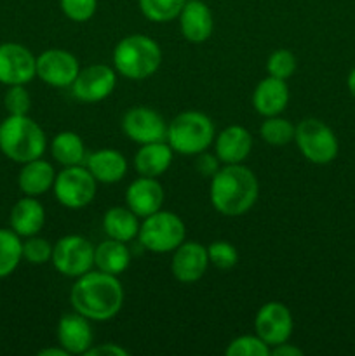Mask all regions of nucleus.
<instances>
[{
	"instance_id": "nucleus-1",
	"label": "nucleus",
	"mask_w": 355,
	"mask_h": 356,
	"mask_svg": "<svg viewBox=\"0 0 355 356\" xmlns=\"http://www.w3.org/2000/svg\"><path fill=\"white\" fill-rule=\"evenodd\" d=\"M70 301L73 312L80 313L90 322H106L117 316L122 309L124 287L115 275L90 270L75 278Z\"/></svg>"
},
{
	"instance_id": "nucleus-2",
	"label": "nucleus",
	"mask_w": 355,
	"mask_h": 356,
	"mask_svg": "<svg viewBox=\"0 0 355 356\" xmlns=\"http://www.w3.org/2000/svg\"><path fill=\"white\" fill-rule=\"evenodd\" d=\"M260 195V183L251 169L242 163H228L219 167L211 177L209 198L219 214L237 218L254 207Z\"/></svg>"
},
{
	"instance_id": "nucleus-3",
	"label": "nucleus",
	"mask_w": 355,
	"mask_h": 356,
	"mask_svg": "<svg viewBox=\"0 0 355 356\" xmlns=\"http://www.w3.org/2000/svg\"><path fill=\"white\" fill-rule=\"evenodd\" d=\"M47 148L45 132L28 115H9L0 122V152L16 163L42 159Z\"/></svg>"
},
{
	"instance_id": "nucleus-4",
	"label": "nucleus",
	"mask_w": 355,
	"mask_h": 356,
	"mask_svg": "<svg viewBox=\"0 0 355 356\" xmlns=\"http://www.w3.org/2000/svg\"><path fill=\"white\" fill-rule=\"evenodd\" d=\"M162 65V49L143 33L127 35L113 49V68L127 80H145Z\"/></svg>"
},
{
	"instance_id": "nucleus-5",
	"label": "nucleus",
	"mask_w": 355,
	"mask_h": 356,
	"mask_svg": "<svg viewBox=\"0 0 355 356\" xmlns=\"http://www.w3.org/2000/svg\"><path fill=\"white\" fill-rule=\"evenodd\" d=\"M214 124L202 111H183L167 124L166 141L180 155H198L214 143Z\"/></svg>"
},
{
	"instance_id": "nucleus-6",
	"label": "nucleus",
	"mask_w": 355,
	"mask_h": 356,
	"mask_svg": "<svg viewBox=\"0 0 355 356\" xmlns=\"http://www.w3.org/2000/svg\"><path fill=\"white\" fill-rule=\"evenodd\" d=\"M187 236L183 219L171 211H157L143 218L139 225L138 242L143 249L153 254L174 252Z\"/></svg>"
},
{
	"instance_id": "nucleus-7",
	"label": "nucleus",
	"mask_w": 355,
	"mask_h": 356,
	"mask_svg": "<svg viewBox=\"0 0 355 356\" xmlns=\"http://www.w3.org/2000/svg\"><path fill=\"white\" fill-rule=\"evenodd\" d=\"M294 143L299 153L315 165H327L340 152L336 134L319 118H305L296 125Z\"/></svg>"
},
{
	"instance_id": "nucleus-8",
	"label": "nucleus",
	"mask_w": 355,
	"mask_h": 356,
	"mask_svg": "<svg viewBox=\"0 0 355 356\" xmlns=\"http://www.w3.org/2000/svg\"><path fill=\"white\" fill-rule=\"evenodd\" d=\"M52 191H54L56 200L63 207L79 211V209L87 207L96 198L97 181L87 170V167H65L61 172L56 174Z\"/></svg>"
},
{
	"instance_id": "nucleus-9",
	"label": "nucleus",
	"mask_w": 355,
	"mask_h": 356,
	"mask_svg": "<svg viewBox=\"0 0 355 356\" xmlns=\"http://www.w3.org/2000/svg\"><path fill=\"white\" fill-rule=\"evenodd\" d=\"M52 266L66 278H79L94 268V245L80 235L61 236L52 245Z\"/></svg>"
},
{
	"instance_id": "nucleus-10",
	"label": "nucleus",
	"mask_w": 355,
	"mask_h": 356,
	"mask_svg": "<svg viewBox=\"0 0 355 356\" xmlns=\"http://www.w3.org/2000/svg\"><path fill=\"white\" fill-rule=\"evenodd\" d=\"M37 76V58L24 45L16 42L0 44V83L26 86Z\"/></svg>"
},
{
	"instance_id": "nucleus-11",
	"label": "nucleus",
	"mask_w": 355,
	"mask_h": 356,
	"mask_svg": "<svg viewBox=\"0 0 355 356\" xmlns=\"http://www.w3.org/2000/svg\"><path fill=\"white\" fill-rule=\"evenodd\" d=\"M117 86V72L111 66L97 63L79 72L72 83V94L82 103H100L106 99Z\"/></svg>"
},
{
	"instance_id": "nucleus-12",
	"label": "nucleus",
	"mask_w": 355,
	"mask_h": 356,
	"mask_svg": "<svg viewBox=\"0 0 355 356\" xmlns=\"http://www.w3.org/2000/svg\"><path fill=\"white\" fill-rule=\"evenodd\" d=\"M79 72V59L65 49H47L37 56V76L51 87H72Z\"/></svg>"
},
{
	"instance_id": "nucleus-13",
	"label": "nucleus",
	"mask_w": 355,
	"mask_h": 356,
	"mask_svg": "<svg viewBox=\"0 0 355 356\" xmlns=\"http://www.w3.org/2000/svg\"><path fill=\"white\" fill-rule=\"evenodd\" d=\"M294 322L291 309L278 301H270L261 306L254 318V330L270 348L291 339Z\"/></svg>"
},
{
	"instance_id": "nucleus-14",
	"label": "nucleus",
	"mask_w": 355,
	"mask_h": 356,
	"mask_svg": "<svg viewBox=\"0 0 355 356\" xmlns=\"http://www.w3.org/2000/svg\"><path fill=\"white\" fill-rule=\"evenodd\" d=\"M122 131L131 141L138 145L166 141L167 122L159 111L146 106H134L127 110L122 117Z\"/></svg>"
},
{
	"instance_id": "nucleus-15",
	"label": "nucleus",
	"mask_w": 355,
	"mask_h": 356,
	"mask_svg": "<svg viewBox=\"0 0 355 356\" xmlns=\"http://www.w3.org/2000/svg\"><path fill=\"white\" fill-rule=\"evenodd\" d=\"M209 268L207 247L198 242H183L173 254L171 271L181 284H195Z\"/></svg>"
},
{
	"instance_id": "nucleus-16",
	"label": "nucleus",
	"mask_w": 355,
	"mask_h": 356,
	"mask_svg": "<svg viewBox=\"0 0 355 356\" xmlns=\"http://www.w3.org/2000/svg\"><path fill=\"white\" fill-rule=\"evenodd\" d=\"M58 343L68 355H86L94 346L90 320L80 313H66L58 322Z\"/></svg>"
},
{
	"instance_id": "nucleus-17",
	"label": "nucleus",
	"mask_w": 355,
	"mask_h": 356,
	"mask_svg": "<svg viewBox=\"0 0 355 356\" xmlns=\"http://www.w3.org/2000/svg\"><path fill=\"white\" fill-rule=\"evenodd\" d=\"M178 21H180L181 35L191 44H202L209 40L214 30V17L211 9L202 0H184Z\"/></svg>"
},
{
	"instance_id": "nucleus-18",
	"label": "nucleus",
	"mask_w": 355,
	"mask_h": 356,
	"mask_svg": "<svg viewBox=\"0 0 355 356\" xmlns=\"http://www.w3.org/2000/svg\"><path fill=\"white\" fill-rule=\"evenodd\" d=\"M164 188L157 177L139 176L125 190V204L138 218H148L160 211L164 204Z\"/></svg>"
},
{
	"instance_id": "nucleus-19",
	"label": "nucleus",
	"mask_w": 355,
	"mask_h": 356,
	"mask_svg": "<svg viewBox=\"0 0 355 356\" xmlns=\"http://www.w3.org/2000/svg\"><path fill=\"white\" fill-rule=\"evenodd\" d=\"M253 149V136L242 125H228L214 138V153L219 162L242 163Z\"/></svg>"
},
{
	"instance_id": "nucleus-20",
	"label": "nucleus",
	"mask_w": 355,
	"mask_h": 356,
	"mask_svg": "<svg viewBox=\"0 0 355 356\" xmlns=\"http://www.w3.org/2000/svg\"><path fill=\"white\" fill-rule=\"evenodd\" d=\"M289 87L282 79L268 75L261 80L253 92V106L261 117H275L281 115L289 104Z\"/></svg>"
},
{
	"instance_id": "nucleus-21",
	"label": "nucleus",
	"mask_w": 355,
	"mask_h": 356,
	"mask_svg": "<svg viewBox=\"0 0 355 356\" xmlns=\"http://www.w3.org/2000/svg\"><path fill=\"white\" fill-rule=\"evenodd\" d=\"M10 229L21 236V238H28V236L38 235L45 225V209L37 197H26L14 204L10 209L9 216Z\"/></svg>"
},
{
	"instance_id": "nucleus-22",
	"label": "nucleus",
	"mask_w": 355,
	"mask_h": 356,
	"mask_svg": "<svg viewBox=\"0 0 355 356\" xmlns=\"http://www.w3.org/2000/svg\"><path fill=\"white\" fill-rule=\"evenodd\" d=\"M86 167L97 183L115 184L127 174V160L113 148H103L86 156Z\"/></svg>"
},
{
	"instance_id": "nucleus-23",
	"label": "nucleus",
	"mask_w": 355,
	"mask_h": 356,
	"mask_svg": "<svg viewBox=\"0 0 355 356\" xmlns=\"http://www.w3.org/2000/svg\"><path fill=\"white\" fill-rule=\"evenodd\" d=\"M174 159V149L167 141L148 143L134 155V169L139 176L159 177L171 167Z\"/></svg>"
},
{
	"instance_id": "nucleus-24",
	"label": "nucleus",
	"mask_w": 355,
	"mask_h": 356,
	"mask_svg": "<svg viewBox=\"0 0 355 356\" xmlns=\"http://www.w3.org/2000/svg\"><path fill=\"white\" fill-rule=\"evenodd\" d=\"M56 179V170L45 160L37 159L23 163L17 176V186L26 197H42L52 190Z\"/></svg>"
},
{
	"instance_id": "nucleus-25",
	"label": "nucleus",
	"mask_w": 355,
	"mask_h": 356,
	"mask_svg": "<svg viewBox=\"0 0 355 356\" xmlns=\"http://www.w3.org/2000/svg\"><path fill=\"white\" fill-rule=\"evenodd\" d=\"M131 259L129 247L118 240L108 238L94 247V266L103 273L118 277L131 266Z\"/></svg>"
},
{
	"instance_id": "nucleus-26",
	"label": "nucleus",
	"mask_w": 355,
	"mask_h": 356,
	"mask_svg": "<svg viewBox=\"0 0 355 356\" xmlns=\"http://www.w3.org/2000/svg\"><path fill=\"white\" fill-rule=\"evenodd\" d=\"M103 229L108 238L118 242H132L138 238L139 221L138 216L129 207H111L108 209L103 218Z\"/></svg>"
},
{
	"instance_id": "nucleus-27",
	"label": "nucleus",
	"mask_w": 355,
	"mask_h": 356,
	"mask_svg": "<svg viewBox=\"0 0 355 356\" xmlns=\"http://www.w3.org/2000/svg\"><path fill=\"white\" fill-rule=\"evenodd\" d=\"M52 159L63 167L82 165L86 162V145L82 138L72 131H63L54 136L51 143Z\"/></svg>"
},
{
	"instance_id": "nucleus-28",
	"label": "nucleus",
	"mask_w": 355,
	"mask_h": 356,
	"mask_svg": "<svg viewBox=\"0 0 355 356\" xmlns=\"http://www.w3.org/2000/svg\"><path fill=\"white\" fill-rule=\"evenodd\" d=\"M23 261V240L13 229L0 228V278H7Z\"/></svg>"
},
{
	"instance_id": "nucleus-29",
	"label": "nucleus",
	"mask_w": 355,
	"mask_h": 356,
	"mask_svg": "<svg viewBox=\"0 0 355 356\" xmlns=\"http://www.w3.org/2000/svg\"><path fill=\"white\" fill-rule=\"evenodd\" d=\"M296 125H292L287 118L278 115L275 117H265L263 124L260 125V134L267 145L270 146H285L294 141Z\"/></svg>"
},
{
	"instance_id": "nucleus-30",
	"label": "nucleus",
	"mask_w": 355,
	"mask_h": 356,
	"mask_svg": "<svg viewBox=\"0 0 355 356\" xmlns=\"http://www.w3.org/2000/svg\"><path fill=\"white\" fill-rule=\"evenodd\" d=\"M139 10L153 23H169L178 19L184 0H138Z\"/></svg>"
},
{
	"instance_id": "nucleus-31",
	"label": "nucleus",
	"mask_w": 355,
	"mask_h": 356,
	"mask_svg": "<svg viewBox=\"0 0 355 356\" xmlns=\"http://www.w3.org/2000/svg\"><path fill=\"white\" fill-rule=\"evenodd\" d=\"M271 348L260 336H240L230 341L226 356H270Z\"/></svg>"
},
{
	"instance_id": "nucleus-32",
	"label": "nucleus",
	"mask_w": 355,
	"mask_h": 356,
	"mask_svg": "<svg viewBox=\"0 0 355 356\" xmlns=\"http://www.w3.org/2000/svg\"><path fill=\"white\" fill-rule=\"evenodd\" d=\"M207 256L209 264L221 271L232 270L239 263V252L233 247V243L226 242V240H216V242L209 243Z\"/></svg>"
},
{
	"instance_id": "nucleus-33",
	"label": "nucleus",
	"mask_w": 355,
	"mask_h": 356,
	"mask_svg": "<svg viewBox=\"0 0 355 356\" xmlns=\"http://www.w3.org/2000/svg\"><path fill=\"white\" fill-rule=\"evenodd\" d=\"M296 66H298L296 56L289 49H277L268 56L267 72L268 75L275 76V79L287 80L294 75Z\"/></svg>"
},
{
	"instance_id": "nucleus-34",
	"label": "nucleus",
	"mask_w": 355,
	"mask_h": 356,
	"mask_svg": "<svg viewBox=\"0 0 355 356\" xmlns=\"http://www.w3.org/2000/svg\"><path fill=\"white\" fill-rule=\"evenodd\" d=\"M52 257V243L49 240L42 238V236L33 235L24 238L23 242V259L30 264H40L49 263Z\"/></svg>"
},
{
	"instance_id": "nucleus-35",
	"label": "nucleus",
	"mask_w": 355,
	"mask_h": 356,
	"mask_svg": "<svg viewBox=\"0 0 355 356\" xmlns=\"http://www.w3.org/2000/svg\"><path fill=\"white\" fill-rule=\"evenodd\" d=\"M59 9L73 23H86L96 14L97 0H59Z\"/></svg>"
},
{
	"instance_id": "nucleus-36",
	"label": "nucleus",
	"mask_w": 355,
	"mask_h": 356,
	"mask_svg": "<svg viewBox=\"0 0 355 356\" xmlns=\"http://www.w3.org/2000/svg\"><path fill=\"white\" fill-rule=\"evenodd\" d=\"M3 106L9 115H28L31 110V96L24 86H9L3 96Z\"/></svg>"
},
{
	"instance_id": "nucleus-37",
	"label": "nucleus",
	"mask_w": 355,
	"mask_h": 356,
	"mask_svg": "<svg viewBox=\"0 0 355 356\" xmlns=\"http://www.w3.org/2000/svg\"><path fill=\"white\" fill-rule=\"evenodd\" d=\"M195 156H197V160H195V169H197V172L200 176L212 177L219 170V159L216 156V153L211 155L207 152H202Z\"/></svg>"
},
{
	"instance_id": "nucleus-38",
	"label": "nucleus",
	"mask_w": 355,
	"mask_h": 356,
	"mask_svg": "<svg viewBox=\"0 0 355 356\" xmlns=\"http://www.w3.org/2000/svg\"><path fill=\"white\" fill-rule=\"evenodd\" d=\"M86 356H129V351L125 348L118 346L115 343L108 344H97L87 351Z\"/></svg>"
},
{
	"instance_id": "nucleus-39",
	"label": "nucleus",
	"mask_w": 355,
	"mask_h": 356,
	"mask_svg": "<svg viewBox=\"0 0 355 356\" xmlns=\"http://www.w3.org/2000/svg\"><path fill=\"white\" fill-rule=\"evenodd\" d=\"M270 355H274V356H303V350L292 346V344H289V341H285V343H281V344H277V346L271 348Z\"/></svg>"
},
{
	"instance_id": "nucleus-40",
	"label": "nucleus",
	"mask_w": 355,
	"mask_h": 356,
	"mask_svg": "<svg viewBox=\"0 0 355 356\" xmlns=\"http://www.w3.org/2000/svg\"><path fill=\"white\" fill-rule=\"evenodd\" d=\"M38 356H70L65 348H45V350L38 351Z\"/></svg>"
},
{
	"instance_id": "nucleus-41",
	"label": "nucleus",
	"mask_w": 355,
	"mask_h": 356,
	"mask_svg": "<svg viewBox=\"0 0 355 356\" xmlns=\"http://www.w3.org/2000/svg\"><path fill=\"white\" fill-rule=\"evenodd\" d=\"M347 87L348 90H350L352 96L355 97V68L352 70L350 73H348V79H347Z\"/></svg>"
}]
</instances>
